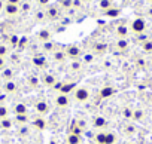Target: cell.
I'll return each mask as SVG.
<instances>
[{
  "instance_id": "obj_1",
  "label": "cell",
  "mask_w": 152,
  "mask_h": 144,
  "mask_svg": "<svg viewBox=\"0 0 152 144\" xmlns=\"http://www.w3.org/2000/svg\"><path fill=\"white\" fill-rule=\"evenodd\" d=\"M96 144H115L116 143V135L110 131H99L94 135Z\"/></svg>"
},
{
  "instance_id": "obj_2",
  "label": "cell",
  "mask_w": 152,
  "mask_h": 144,
  "mask_svg": "<svg viewBox=\"0 0 152 144\" xmlns=\"http://www.w3.org/2000/svg\"><path fill=\"white\" fill-rule=\"evenodd\" d=\"M73 97H75V101L76 103H85V101H88V98H90V91L87 89V88H84V86H79V88H76L73 92Z\"/></svg>"
},
{
  "instance_id": "obj_3",
  "label": "cell",
  "mask_w": 152,
  "mask_h": 144,
  "mask_svg": "<svg viewBox=\"0 0 152 144\" xmlns=\"http://www.w3.org/2000/svg\"><path fill=\"white\" fill-rule=\"evenodd\" d=\"M130 30L136 34H143L146 31V21L143 18H134L130 24Z\"/></svg>"
},
{
  "instance_id": "obj_4",
  "label": "cell",
  "mask_w": 152,
  "mask_h": 144,
  "mask_svg": "<svg viewBox=\"0 0 152 144\" xmlns=\"http://www.w3.org/2000/svg\"><path fill=\"white\" fill-rule=\"evenodd\" d=\"M64 52H66V56L70 58V59H73V61H78V59L82 56L81 48L76 46V45H69V46L64 49Z\"/></svg>"
},
{
  "instance_id": "obj_5",
  "label": "cell",
  "mask_w": 152,
  "mask_h": 144,
  "mask_svg": "<svg viewBox=\"0 0 152 144\" xmlns=\"http://www.w3.org/2000/svg\"><path fill=\"white\" fill-rule=\"evenodd\" d=\"M54 103H55V106L60 107V109H67V107L70 106V98H69V95L58 92L57 97L54 98Z\"/></svg>"
},
{
  "instance_id": "obj_6",
  "label": "cell",
  "mask_w": 152,
  "mask_h": 144,
  "mask_svg": "<svg viewBox=\"0 0 152 144\" xmlns=\"http://www.w3.org/2000/svg\"><path fill=\"white\" fill-rule=\"evenodd\" d=\"M34 109H36V111L39 113V116H46V114L49 113V110H51V107H49L48 101H45V100L37 101V103H36V106H34Z\"/></svg>"
},
{
  "instance_id": "obj_7",
  "label": "cell",
  "mask_w": 152,
  "mask_h": 144,
  "mask_svg": "<svg viewBox=\"0 0 152 144\" xmlns=\"http://www.w3.org/2000/svg\"><path fill=\"white\" fill-rule=\"evenodd\" d=\"M93 126H94L96 129H104V128L107 126V119H106L104 116L97 114V116L93 117Z\"/></svg>"
},
{
  "instance_id": "obj_8",
  "label": "cell",
  "mask_w": 152,
  "mask_h": 144,
  "mask_svg": "<svg viewBox=\"0 0 152 144\" xmlns=\"http://www.w3.org/2000/svg\"><path fill=\"white\" fill-rule=\"evenodd\" d=\"M31 126H33L36 131H45L46 126H48V123H46L45 117L39 116V117H34V119L31 120Z\"/></svg>"
},
{
  "instance_id": "obj_9",
  "label": "cell",
  "mask_w": 152,
  "mask_h": 144,
  "mask_svg": "<svg viewBox=\"0 0 152 144\" xmlns=\"http://www.w3.org/2000/svg\"><path fill=\"white\" fill-rule=\"evenodd\" d=\"M5 12H6V15L14 17V15H17L20 12V6L18 5H14V3H6L5 5Z\"/></svg>"
},
{
  "instance_id": "obj_10",
  "label": "cell",
  "mask_w": 152,
  "mask_h": 144,
  "mask_svg": "<svg viewBox=\"0 0 152 144\" xmlns=\"http://www.w3.org/2000/svg\"><path fill=\"white\" fill-rule=\"evenodd\" d=\"M82 143V138H81V135H76V134H69L67 137H66V144H81Z\"/></svg>"
},
{
  "instance_id": "obj_11",
  "label": "cell",
  "mask_w": 152,
  "mask_h": 144,
  "mask_svg": "<svg viewBox=\"0 0 152 144\" xmlns=\"http://www.w3.org/2000/svg\"><path fill=\"white\" fill-rule=\"evenodd\" d=\"M40 82H42L45 86H55L57 79H55L52 75H43V76H42V79H40Z\"/></svg>"
},
{
  "instance_id": "obj_12",
  "label": "cell",
  "mask_w": 152,
  "mask_h": 144,
  "mask_svg": "<svg viewBox=\"0 0 152 144\" xmlns=\"http://www.w3.org/2000/svg\"><path fill=\"white\" fill-rule=\"evenodd\" d=\"M116 37L118 39H127L128 37V27H125V25H119V27H116Z\"/></svg>"
},
{
  "instance_id": "obj_13",
  "label": "cell",
  "mask_w": 152,
  "mask_h": 144,
  "mask_svg": "<svg viewBox=\"0 0 152 144\" xmlns=\"http://www.w3.org/2000/svg\"><path fill=\"white\" fill-rule=\"evenodd\" d=\"M3 89H5L6 94H14L17 91V83L14 80H6L5 85H3Z\"/></svg>"
},
{
  "instance_id": "obj_14",
  "label": "cell",
  "mask_w": 152,
  "mask_h": 144,
  "mask_svg": "<svg viewBox=\"0 0 152 144\" xmlns=\"http://www.w3.org/2000/svg\"><path fill=\"white\" fill-rule=\"evenodd\" d=\"M113 94H115V88H112V86H104V88L100 89V97L102 98H109Z\"/></svg>"
},
{
  "instance_id": "obj_15",
  "label": "cell",
  "mask_w": 152,
  "mask_h": 144,
  "mask_svg": "<svg viewBox=\"0 0 152 144\" xmlns=\"http://www.w3.org/2000/svg\"><path fill=\"white\" fill-rule=\"evenodd\" d=\"M128 46H130L128 39H118V40H116V49H118V51H127Z\"/></svg>"
},
{
  "instance_id": "obj_16",
  "label": "cell",
  "mask_w": 152,
  "mask_h": 144,
  "mask_svg": "<svg viewBox=\"0 0 152 144\" xmlns=\"http://www.w3.org/2000/svg\"><path fill=\"white\" fill-rule=\"evenodd\" d=\"M27 111H28V110H27V106L23 104V103L14 106V113H15V114H27Z\"/></svg>"
},
{
  "instance_id": "obj_17",
  "label": "cell",
  "mask_w": 152,
  "mask_h": 144,
  "mask_svg": "<svg viewBox=\"0 0 152 144\" xmlns=\"http://www.w3.org/2000/svg\"><path fill=\"white\" fill-rule=\"evenodd\" d=\"M143 117H145V111H143L142 109H134V110H133V119H131V120L140 122V120H143Z\"/></svg>"
},
{
  "instance_id": "obj_18",
  "label": "cell",
  "mask_w": 152,
  "mask_h": 144,
  "mask_svg": "<svg viewBox=\"0 0 152 144\" xmlns=\"http://www.w3.org/2000/svg\"><path fill=\"white\" fill-rule=\"evenodd\" d=\"M121 14V11H119V8H110V9H107V11H104V17H107V18H115V17H118Z\"/></svg>"
},
{
  "instance_id": "obj_19",
  "label": "cell",
  "mask_w": 152,
  "mask_h": 144,
  "mask_svg": "<svg viewBox=\"0 0 152 144\" xmlns=\"http://www.w3.org/2000/svg\"><path fill=\"white\" fill-rule=\"evenodd\" d=\"M15 122L18 123V125H27L28 122H30V119H28V116L27 114H15Z\"/></svg>"
},
{
  "instance_id": "obj_20",
  "label": "cell",
  "mask_w": 152,
  "mask_h": 144,
  "mask_svg": "<svg viewBox=\"0 0 152 144\" xmlns=\"http://www.w3.org/2000/svg\"><path fill=\"white\" fill-rule=\"evenodd\" d=\"M12 125H14V120H12V119H9V117L0 120V129H11V128H12Z\"/></svg>"
},
{
  "instance_id": "obj_21",
  "label": "cell",
  "mask_w": 152,
  "mask_h": 144,
  "mask_svg": "<svg viewBox=\"0 0 152 144\" xmlns=\"http://www.w3.org/2000/svg\"><path fill=\"white\" fill-rule=\"evenodd\" d=\"M0 77H3V80L6 82V80H12V77H14V71L11 70V68H5V70H2V76Z\"/></svg>"
},
{
  "instance_id": "obj_22",
  "label": "cell",
  "mask_w": 152,
  "mask_h": 144,
  "mask_svg": "<svg viewBox=\"0 0 152 144\" xmlns=\"http://www.w3.org/2000/svg\"><path fill=\"white\" fill-rule=\"evenodd\" d=\"M39 39L45 43V42H49L51 40V33H49V30H40L39 31Z\"/></svg>"
},
{
  "instance_id": "obj_23",
  "label": "cell",
  "mask_w": 152,
  "mask_h": 144,
  "mask_svg": "<svg viewBox=\"0 0 152 144\" xmlns=\"http://www.w3.org/2000/svg\"><path fill=\"white\" fill-rule=\"evenodd\" d=\"M66 58L67 56H66V52L64 51H54V59L57 62H63Z\"/></svg>"
},
{
  "instance_id": "obj_24",
  "label": "cell",
  "mask_w": 152,
  "mask_h": 144,
  "mask_svg": "<svg viewBox=\"0 0 152 144\" xmlns=\"http://www.w3.org/2000/svg\"><path fill=\"white\" fill-rule=\"evenodd\" d=\"M99 6H100V9L104 12V11H107V9H110L113 5H112V0H100V3H99Z\"/></svg>"
},
{
  "instance_id": "obj_25",
  "label": "cell",
  "mask_w": 152,
  "mask_h": 144,
  "mask_svg": "<svg viewBox=\"0 0 152 144\" xmlns=\"http://www.w3.org/2000/svg\"><path fill=\"white\" fill-rule=\"evenodd\" d=\"M142 49L145 52H152V39H148V40L142 42Z\"/></svg>"
},
{
  "instance_id": "obj_26",
  "label": "cell",
  "mask_w": 152,
  "mask_h": 144,
  "mask_svg": "<svg viewBox=\"0 0 152 144\" xmlns=\"http://www.w3.org/2000/svg\"><path fill=\"white\" fill-rule=\"evenodd\" d=\"M6 117H9V110H8L6 106L0 104V120H2V119H6Z\"/></svg>"
},
{
  "instance_id": "obj_27",
  "label": "cell",
  "mask_w": 152,
  "mask_h": 144,
  "mask_svg": "<svg viewBox=\"0 0 152 144\" xmlns=\"http://www.w3.org/2000/svg\"><path fill=\"white\" fill-rule=\"evenodd\" d=\"M106 49H107L106 43H96V45H94V51H96L97 54H104Z\"/></svg>"
},
{
  "instance_id": "obj_28",
  "label": "cell",
  "mask_w": 152,
  "mask_h": 144,
  "mask_svg": "<svg viewBox=\"0 0 152 144\" xmlns=\"http://www.w3.org/2000/svg\"><path fill=\"white\" fill-rule=\"evenodd\" d=\"M75 89H73V86L72 85H69V83H64V85H61V88H60V92L61 94H69V92H73Z\"/></svg>"
},
{
  "instance_id": "obj_29",
  "label": "cell",
  "mask_w": 152,
  "mask_h": 144,
  "mask_svg": "<svg viewBox=\"0 0 152 144\" xmlns=\"http://www.w3.org/2000/svg\"><path fill=\"white\" fill-rule=\"evenodd\" d=\"M33 62H34V65H37V67H43L46 61H45L43 56H34V58H33Z\"/></svg>"
},
{
  "instance_id": "obj_30",
  "label": "cell",
  "mask_w": 152,
  "mask_h": 144,
  "mask_svg": "<svg viewBox=\"0 0 152 144\" xmlns=\"http://www.w3.org/2000/svg\"><path fill=\"white\" fill-rule=\"evenodd\" d=\"M58 9L57 8H51L49 11H48V17L51 18V20H55V18H58Z\"/></svg>"
},
{
  "instance_id": "obj_31",
  "label": "cell",
  "mask_w": 152,
  "mask_h": 144,
  "mask_svg": "<svg viewBox=\"0 0 152 144\" xmlns=\"http://www.w3.org/2000/svg\"><path fill=\"white\" fill-rule=\"evenodd\" d=\"M122 114H124V117H125V119H133V110H131V109H128V107H125V109H124Z\"/></svg>"
},
{
  "instance_id": "obj_32",
  "label": "cell",
  "mask_w": 152,
  "mask_h": 144,
  "mask_svg": "<svg viewBox=\"0 0 152 144\" xmlns=\"http://www.w3.org/2000/svg\"><path fill=\"white\" fill-rule=\"evenodd\" d=\"M70 132H72V134H76V135H81V134H82V129H81L78 125H76V123H73V126H72Z\"/></svg>"
},
{
  "instance_id": "obj_33",
  "label": "cell",
  "mask_w": 152,
  "mask_h": 144,
  "mask_svg": "<svg viewBox=\"0 0 152 144\" xmlns=\"http://www.w3.org/2000/svg\"><path fill=\"white\" fill-rule=\"evenodd\" d=\"M8 55V46L0 45V58H5Z\"/></svg>"
},
{
  "instance_id": "obj_34",
  "label": "cell",
  "mask_w": 152,
  "mask_h": 144,
  "mask_svg": "<svg viewBox=\"0 0 152 144\" xmlns=\"http://www.w3.org/2000/svg\"><path fill=\"white\" fill-rule=\"evenodd\" d=\"M39 82H40V80H39L37 77H30V79H28V83H30V85H31L33 88L39 86Z\"/></svg>"
},
{
  "instance_id": "obj_35",
  "label": "cell",
  "mask_w": 152,
  "mask_h": 144,
  "mask_svg": "<svg viewBox=\"0 0 152 144\" xmlns=\"http://www.w3.org/2000/svg\"><path fill=\"white\" fill-rule=\"evenodd\" d=\"M61 6L63 8H72L73 6V0H61Z\"/></svg>"
},
{
  "instance_id": "obj_36",
  "label": "cell",
  "mask_w": 152,
  "mask_h": 144,
  "mask_svg": "<svg viewBox=\"0 0 152 144\" xmlns=\"http://www.w3.org/2000/svg\"><path fill=\"white\" fill-rule=\"evenodd\" d=\"M43 49H45V51H54V45H52L51 42H45V43H43Z\"/></svg>"
},
{
  "instance_id": "obj_37",
  "label": "cell",
  "mask_w": 152,
  "mask_h": 144,
  "mask_svg": "<svg viewBox=\"0 0 152 144\" xmlns=\"http://www.w3.org/2000/svg\"><path fill=\"white\" fill-rule=\"evenodd\" d=\"M79 68H81V62H78V61H73L72 62V70L76 71V70H79Z\"/></svg>"
},
{
  "instance_id": "obj_38",
  "label": "cell",
  "mask_w": 152,
  "mask_h": 144,
  "mask_svg": "<svg viewBox=\"0 0 152 144\" xmlns=\"http://www.w3.org/2000/svg\"><path fill=\"white\" fill-rule=\"evenodd\" d=\"M93 59H94V56H93L91 54H87V55L84 56V61H85V62H91Z\"/></svg>"
},
{
  "instance_id": "obj_39",
  "label": "cell",
  "mask_w": 152,
  "mask_h": 144,
  "mask_svg": "<svg viewBox=\"0 0 152 144\" xmlns=\"http://www.w3.org/2000/svg\"><path fill=\"white\" fill-rule=\"evenodd\" d=\"M20 129H21V131H20V134H21V135H26V134H28V128H27L26 125H24L23 128H20Z\"/></svg>"
},
{
  "instance_id": "obj_40",
  "label": "cell",
  "mask_w": 152,
  "mask_h": 144,
  "mask_svg": "<svg viewBox=\"0 0 152 144\" xmlns=\"http://www.w3.org/2000/svg\"><path fill=\"white\" fill-rule=\"evenodd\" d=\"M37 2H39V5H42V6H45V5H48V3L51 2V0H37Z\"/></svg>"
},
{
  "instance_id": "obj_41",
  "label": "cell",
  "mask_w": 152,
  "mask_h": 144,
  "mask_svg": "<svg viewBox=\"0 0 152 144\" xmlns=\"http://www.w3.org/2000/svg\"><path fill=\"white\" fill-rule=\"evenodd\" d=\"M5 67V58H0V70H3Z\"/></svg>"
},
{
  "instance_id": "obj_42",
  "label": "cell",
  "mask_w": 152,
  "mask_h": 144,
  "mask_svg": "<svg viewBox=\"0 0 152 144\" xmlns=\"http://www.w3.org/2000/svg\"><path fill=\"white\" fill-rule=\"evenodd\" d=\"M73 6L79 8V6H81V2H79V0H73Z\"/></svg>"
},
{
  "instance_id": "obj_43",
  "label": "cell",
  "mask_w": 152,
  "mask_h": 144,
  "mask_svg": "<svg viewBox=\"0 0 152 144\" xmlns=\"http://www.w3.org/2000/svg\"><path fill=\"white\" fill-rule=\"evenodd\" d=\"M5 5H6V3L3 2V0H0V11H3V9H5Z\"/></svg>"
},
{
  "instance_id": "obj_44",
  "label": "cell",
  "mask_w": 152,
  "mask_h": 144,
  "mask_svg": "<svg viewBox=\"0 0 152 144\" xmlns=\"http://www.w3.org/2000/svg\"><path fill=\"white\" fill-rule=\"evenodd\" d=\"M6 3H14V5H18V3H20V0H8Z\"/></svg>"
},
{
  "instance_id": "obj_45",
  "label": "cell",
  "mask_w": 152,
  "mask_h": 144,
  "mask_svg": "<svg viewBox=\"0 0 152 144\" xmlns=\"http://www.w3.org/2000/svg\"><path fill=\"white\" fill-rule=\"evenodd\" d=\"M149 15H151V18H152V8L149 9Z\"/></svg>"
},
{
  "instance_id": "obj_46",
  "label": "cell",
  "mask_w": 152,
  "mask_h": 144,
  "mask_svg": "<svg viewBox=\"0 0 152 144\" xmlns=\"http://www.w3.org/2000/svg\"><path fill=\"white\" fill-rule=\"evenodd\" d=\"M124 144H131V143H128V141H127V143H124Z\"/></svg>"
},
{
  "instance_id": "obj_47",
  "label": "cell",
  "mask_w": 152,
  "mask_h": 144,
  "mask_svg": "<svg viewBox=\"0 0 152 144\" xmlns=\"http://www.w3.org/2000/svg\"><path fill=\"white\" fill-rule=\"evenodd\" d=\"M149 2H151V3H152V0H149Z\"/></svg>"
},
{
  "instance_id": "obj_48",
  "label": "cell",
  "mask_w": 152,
  "mask_h": 144,
  "mask_svg": "<svg viewBox=\"0 0 152 144\" xmlns=\"http://www.w3.org/2000/svg\"><path fill=\"white\" fill-rule=\"evenodd\" d=\"M88 2H91V0H88Z\"/></svg>"
},
{
  "instance_id": "obj_49",
  "label": "cell",
  "mask_w": 152,
  "mask_h": 144,
  "mask_svg": "<svg viewBox=\"0 0 152 144\" xmlns=\"http://www.w3.org/2000/svg\"><path fill=\"white\" fill-rule=\"evenodd\" d=\"M0 79H2V77H0Z\"/></svg>"
}]
</instances>
